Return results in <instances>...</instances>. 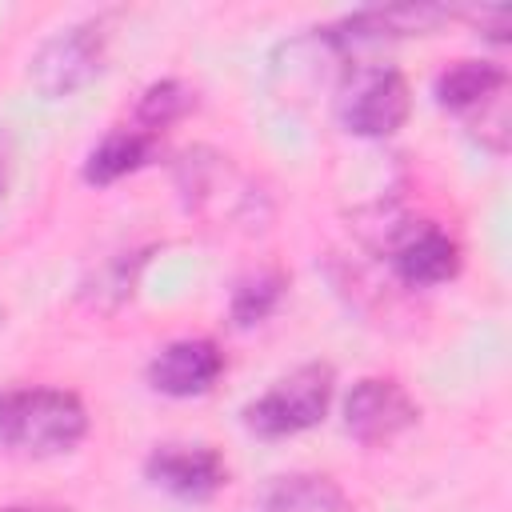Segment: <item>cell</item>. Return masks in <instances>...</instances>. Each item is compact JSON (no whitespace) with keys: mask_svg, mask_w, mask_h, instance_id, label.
Masks as SVG:
<instances>
[{"mask_svg":"<svg viewBox=\"0 0 512 512\" xmlns=\"http://www.w3.org/2000/svg\"><path fill=\"white\" fill-rule=\"evenodd\" d=\"M88 436V408L64 388H4L0 392V444L20 456H60Z\"/></svg>","mask_w":512,"mask_h":512,"instance_id":"cell-1","label":"cell"},{"mask_svg":"<svg viewBox=\"0 0 512 512\" xmlns=\"http://www.w3.org/2000/svg\"><path fill=\"white\" fill-rule=\"evenodd\" d=\"M108 16L76 20L60 32H52L28 60V80L44 100H68L80 88H88L108 56Z\"/></svg>","mask_w":512,"mask_h":512,"instance_id":"cell-2","label":"cell"},{"mask_svg":"<svg viewBox=\"0 0 512 512\" xmlns=\"http://www.w3.org/2000/svg\"><path fill=\"white\" fill-rule=\"evenodd\" d=\"M336 392V372L324 360L300 364L296 372H288L284 380H276L264 396H256L252 404H244V428L264 436V440H280V436H296L312 424L324 420L328 404Z\"/></svg>","mask_w":512,"mask_h":512,"instance_id":"cell-3","label":"cell"},{"mask_svg":"<svg viewBox=\"0 0 512 512\" xmlns=\"http://www.w3.org/2000/svg\"><path fill=\"white\" fill-rule=\"evenodd\" d=\"M408 112V80L388 64H352L336 84V116L356 136H392Z\"/></svg>","mask_w":512,"mask_h":512,"instance_id":"cell-4","label":"cell"},{"mask_svg":"<svg viewBox=\"0 0 512 512\" xmlns=\"http://www.w3.org/2000/svg\"><path fill=\"white\" fill-rule=\"evenodd\" d=\"M176 188L188 212L200 216H228L252 220L256 216V188L228 164V156L212 148H192L176 160Z\"/></svg>","mask_w":512,"mask_h":512,"instance_id":"cell-5","label":"cell"},{"mask_svg":"<svg viewBox=\"0 0 512 512\" xmlns=\"http://www.w3.org/2000/svg\"><path fill=\"white\" fill-rule=\"evenodd\" d=\"M420 420V404L392 376H364L344 396V432L360 444H388Z\"/></svg>","mask_w":512,"mask_h":512,"instance_id":"cell-6","label":"cell"},{"mask_svg":"<svg viewBox=\"0 0 512 512\" xmlns=\"http://www.w3.org/2000/svg\"><path fill=\"white\" fill-rule=\"evenodd\" d=\"M344 56H348V48L328 28H312L308 36H296V40L276 48V56H272V88L284 100H300V96H312V92H320L328 84H340L344 72L352 68Z\"/></svg>","mask_w":512,"mask_h":512,"instance_id":"cell-7","label":"cell"},{"mask_svg":"<svg viewBox=\"0 0 512 512\" xmlns=\"http://www.w3.org/2000/svg\"><path fill=\"white\" fill-rule=\"evenodd\" d=\"M384 244L388 264L404 288H432L460 272V244L440 224H392Z\"/></svg>","mask_w":512,"mask_h":512,"instance_id":"cell-8","label":"cell"},{"mask_svg":"<svg viewBox=\"0 0 512 512\" xmlns=\"http://www.w3.org/2000/svg\"><path fill=\"white\" fill-rule=\"evenodd\" d=\"M144 476L176 500H208L224 488L228 464L212 444H156L144 456Z\"/></svg>","mask_w":512,"mask_h":512,"instance_id":"cell-9","label":"cell"},{"mask_svg":"<svg viewBox=\"0 0 512 512\" xmlns=\"http://www.w3.org/2000/svg\"><path fill=\"white\" fill-rule=\"evenodd\" d=\"M144 376H148V388L160 392V396H176V400L204 396L224 376V352H220L216 340L184 336V340L164 344L148 360V372Z\"/></svg>","mask_w":512,"mask_h":512,"instance_id":"cell-10","label":"cell"},{"mask_svg":"<svg viewBox=\"0 0 512 512\" xmlns=\"http://www.w3.org/2000/svg\"><path fill=\"white\" fill-rule=\"evenodd\" d=\"M444 20H452V8L440 4H388V8H364L344 16L340 24H328V32L352 48L360 40H384V36H412V32H432Z\"/></svg>","mask_w":512,"mask_h":512,"instance_id":"cell-11","label":"cell"},{"mask_svg":"<svg viewBox=\"0 0 512 512\" xmlns=\"http://www.w3.org/2000/svg\"><path fill=\"white\" fill-rule=\"evenodd\" d=\"M432 92H436L440 108H448L460 120H468L480 108H488L492 100L508 96V72L496 60H456L436 76Z\"/></svg>","mask_w":512,"mask_h":512,"instance_id":"cell-12","label":"cell"},{"mask_svg":"<svg viewBox=\"0 0 512 512\" xmlns=\"http://www.w3.org/2000/svg\"><path fill=\"white\" fill-rule=\"evenodd\" d=\"M160 152V136L156 132H144V128H112L84 160V180L104 188V184H116L140 168H148Z\"/></svg>","mask_w":512,"mask_h":512,"instance_id":"cell-13","label":"cell"},{"mask_svg":"<svg viewBox=\"0 0 512 512\" xmlns=\"http://www.w3.org/2000/svg\"><path fill=\"white\" fill-rule=\"evenodd\" d=\"M252 512H348V496L332 476L288 472L260 488Z\"/></svg>","mask_w":512,"mask_h":512,"instance_id":"cell-14","label":"cell"},{"mask_svg":"<svg viewBox=\"0 0 512 512\" xmlns=\"http://www.w3.org/2000/svg\"><path fill=\"white\" fill-rule=\"evenodd\" d=\"M148 264V252H116V256H104L100 264H96V272L84 280V300H92L96 308H104V312H112V308H120L132 292H136V276H140V268Z\"/></svg>","mask_w":512,"mask_h":512,"instance_id":"cell-15","label":"cell"},{"mask_svg":"<svg viewBox=\"0 0 512 512\" xmlns=\"http://www.w3.org/2000/svg\"><path fill=\"white\" fill-rule=\"evenodd\" d=\"M192 108H196V88L184 84V80H176V76H164V80H152V84L140 92L132 116H136V128L160 136V128L184 120Z\"/></svg>","mask_w":512,"mask_h":512,"instance_id":"cell-16","label":"cell"},{"mask_svg":"<svg viewBox=\"0 0 512 512\" xmlns=\"http://www.w3.org/2000/svg\"><path fill=\"white\" fill-rule=\"evenodd\" d=\"M284 288H288V280H284L280 268H256V272H248L244 280H236L232 304H228L232 324L252 328V324H260V320H268V316L276 312Z\"/></svg>","mask_w":512,"mask_h":512,"instance_id":"cell-17","label":"cell"},{"mask_svg":"<svg viewBox=\"0 0 512 512\" xmlns=\"http://www.w3.org/2000/svg\"><path fill=\"white\" fill-rule=\"evenodd\" d=\"M464 16H468L488 40H504V36H508V24H512V12L500 8V4H496V8H472V12H464Z\"/></svg>","mask_w":512,"mask_h":512,"instance_id":"cell-18","label":"cell"},{"mask_svg":"<svg viewBox=\"0 0 512 512\" xmlns=\"http://www.w3.org/2000/svg\"><path fill=\"white\" fill-rule=\"evenodd\" d=\"M12 164H16V144H12V132L0 124V196L8 192V180H12Z\"/></svg>","mask_w":512,"mask_h":512,"instance_id":"cell-19","label":"cell"},{"mask_svg":"<svg viewBox=\"0 0 512 512\" xmlns=\"http://www.w3.org/2000/svg\"><path fill=\"white\" fill-rule=\"evenodd\" d=\"M0 512H72V508H60V504H8Z\"/></svg>","mask_w":512,"mask_h":512,"instance_id":"cell-20","label":"cell"}]
</instances>
